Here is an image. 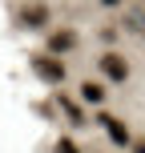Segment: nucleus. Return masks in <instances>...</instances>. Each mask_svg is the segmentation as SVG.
Wrapping results in <instances>:
<instances>
[{
    "mask_svg": "<svg viewBox=\"0 0 145 153\" xmlns=\"http://www.w3.org/2000/svg\"><path fill=\"white\" fill-rule=\"evenodd\" d=\"M32 73H36L40 81H48V85H61V81H65V65L57 61L53 53H40V56H32Z\"/></svg>",
    "mask_w": 145,
    "mask_h": 153,
    "instance_id": "nucleus-1",
    "label": "nucleus"
},
{
    "mask_svg": "<svg viewBox=\"0 0 145 153\" xmlns=\"http://www.w3.org/2000/svg\"><path fill=\"white\" fill-rule=\"evenodd\" d=\"M101 73L109 76V81H125V76H129V61H125L121 53H101Z\"/></svg>",
    "mask_w": 145,
    "mask_h": 153,
    "instance_id": "nucleus-2",
    "label": "nucleus"
},
{
    "mask_svg": "<svg viewBox=\"0 0 145 153\" xmlns=\"http://www.w3.org/2000/svg\"><path fill=\"white\" fill-rule=\"evenodd\" d=\"M77 48V32L73 28H57V32H48V53H73Z\"/></svg>",
    "mask_w": 145,
    "mask_h": 153,
    "instance_id": "nucleus-3",
    "label": "nucleus"
},
{
    "mask_svg": "<svg viewBox=\"0 0 145 153\" xmlns=\"http://www.w3.org/2000/svg\"><path fill=\"white\" fill-rule=\"evenodd\" d=\"M97 121L105 125V133L113 137V145H129V129H125V121H117V117H109V113H101Z\"/></svg>",
    "mask_w": 145,
    "mask_h": 153,
    "instance_id": "nucleus-4",
    "label": "nucleus"
},
{
    "mask_svg": "<svg viewBox=\"0 0 145 153\" xmlns=\"http://www.w3.org/2000/svg\"><path fill=\"white\" fill-rule=\"evenodd\" d=\"M20 24H24V28H45V24H48V8H45V4L20 8Z\"/></svg>",
    "mask_w": 145,
    "mask_h": 153,
    "instance_id": "nucleus-5",
    "label": "nucleus"
},
{
    "mask_svg": "<svg viewBox=\"0 0 145 153\" xmlns=\"http://www.w3.org/2000/svg\"><path fill=\"white\" fill-rule=\"evenodd\" d=\"M81 101H89V105H101V101H105V85L85 81V85H81Z\"/></svg>",
    "mask_w": 145,
    "mask_h": 153,
    "instance_id": "nucleus-6",
    "label": "nucleus"
},
{
    "mask_svg": "<svg viewBox=\"0 0 145 153\" xmlns=\"http://www.w3.org/2000/svg\"><path fill=\"white\" fill-rule=\"evenodd\" d=\"M61 105H65V113H69V117H73V121H77V125H85V121H81V109H77V105H73V101H69V97H65V101H61Z\"/></svg>",
    "mask_w": 145,
    "mask_h": 153,
    "instance_id": "nucleus-7",
    "label": "nucleus"
},
{
    "mask_svg": "<svg viewBox=\"0 0 145 153\" xmlns=\"http://www.w3.org/2000/svg\"><path fill=\"white\" fill-rule=\"evenodd\" d=\"M57 153H81V149H77L69 137H61V141H57Z\"/></svg>",
    "mask_w": 145,
    "mask_h": 153,
    "instance_id": "nucleus-8",
    "label": "nucleus"
},
{
    "mask_svg": "<svg viewBox=\"0 0 145 153\" xmlns=\"http://www.w3.org/2000/svg\"><path fill=\"white\" fill-rule=\"evenodd\" d=\"M129 145H133V153H145V141H129Z\"/></svg>",
    "mask_w": 145,
    "mask_h": 153,
    "instance_id": "nucleus-9",
    "label": "nucleus"
},
{
    "mask_svg": "<svg viewBox=\"0 0 145 153\" xmlns=\"http://www.w3.org/2000/svg\"><path fill=\"white\" fill-rule=\"evenodd\" d=\"M101 4H109V8H113V4H125V0H101Z\"/></svg>",
    "mask_w": 145,
    "mask_h": 153,
    "instance_id": "nucleus-10",
    "label": "nucleus"
}]
</instances>
